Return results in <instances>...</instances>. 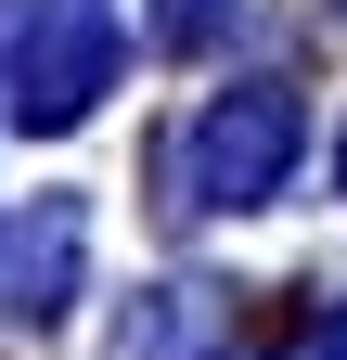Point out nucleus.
<instances>
[{
    "instance_id": "4",
    "label": "nucleus",
    "mask_w": 347,
    "mask_h": 360,
    "mask_svg": "<svg viewBox=\"0 0 347 360\" xmlns=\"http://www.w3.org/2000/svg\"><path fill=\"white\" fill-rule=\"evenodd\" d=\"M244 13V0H155V39H167V52H193V39H219Z\"/></svg>"
},
{
    "instance_id": "2",
    "label": "nucleus",
    "mask_w": 347,
    "mask_h": 360,
    "mask_svg": "<svg viewBox=\"0 0 347 360\" xmlns=\"http://www.w3.org/2000/svg\"><path fill=\"white\" fill-rule=\"evenodd\" d=\"M116 77V26L103 0H26L13 13V116L26 129H77Z\"/></svg>"
},
{
    "instance_id": "3",
    "label": "nucleus",
    "mask_w": 347,
    "mask_h": 360,
    "mask_svg": "<svg viewBox=\"0 0 347 360\" xmlns=\"http://www.w3.org/2000/svg\"><path fill=\"white\" fill-rule=\"evenodd\" d=\"M77 257H91V206L39 193L13 232H0V309H13V322H65L77 309Z\"/></svg>"
},
{
    "instance_id": "5",
    "label": "nucleus",
    "mask_w": 347,
    "mask_h": 360,
    "mask_svg": "<svg viewBox=\"0 0 347 360\" xmlns=\"http://www.w3.org/2000/svg\"><path fill=\"white\" fill-rule=\"evenodd\" d=\"M270 360H347V309H309V322H296Z\"/></svg>"
},
{
    "instance_id": "1",
    "label": "nucleus",
    "mask_w": 347,
    "mask_h": 360,
    "mask_svg": "<svg viewBox=\"0 0 347 360\" xmlns=\"http://www.w3.org/2000/svg\"><path fill=\"white\" fill-rule=\"evenodd\" d=\"M296 142H309L296 90H219V103L181 129L167 180H181L193 206H270V193H283V167H296Z\"/></svg>"
}]
</instances>
